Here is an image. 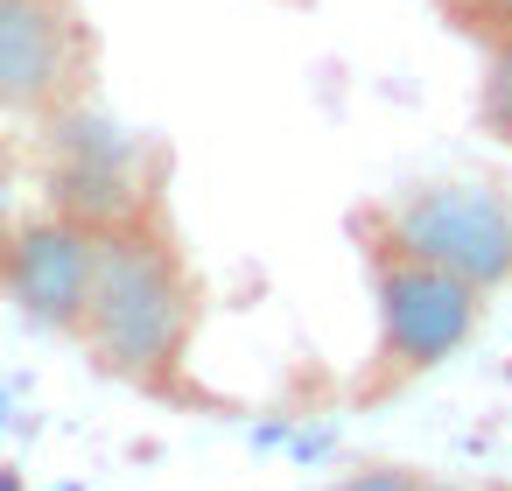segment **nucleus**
<instances>
[{
	"label": "nucleus",
	"instance_id": "f257e3e1",
	"mask_svg": "<svg viewBox=\"0 0 512 491\" xmlns=\"http://www.w3.org/2000/svg\"><path fill=\"white\" fill-rule=\"evenodd\" d=\"M197 330V281L155 211H134L127 225H106L92 246V295H85V344L99 372L169 393L183 372Z\"/></svg>",
	"mask_w": 512,
	"mask_h": 491
},
{
	"label": "nucleus",
	"instance_id": "f03ea898",
	"mask_svg": "<svg viewBox=\"0 0 512 491\" xmlns=\"http://www.w3.org/2000/svg\"><path fill=\"white\" fill-rule=\"evenodd\" d=\"M379 239L470 281L477 295L512 281V197L491 183H421L379 211Z\"/></svg>",
	"mask_w": 512,
	"mask_h": 491
},
{
	"label": "nucleus",
	"instance_id": "7ed1b4c3",
	"mask_svg": "<svg viewBox=\"0 0 512 491\" xmlns=\"http://www.w3.org/2000/svg\"><path fill=\"white\" fill-rule=\"evenodd\" d=\"M365 267H372V316H379V372L386 379H414L470 344V330L484 316V295L470 281H456V274L386 246V239L365 246Z\"/></svg>",
	"mask_w": 512,
	"mask_h": 491
},
{
	"label": "nucleus",
	"instance_id": "20e7f679",
	"mask_svg": "<svg viewBox=\"0 0 512 491\" xmlns=\"http://www.w3.org/2000/svg\"><path fill=\"white\" fill-rule=\"evenodd\" d=\"M92 36L71 0H0V113H71Z\"/></svg>",
	"mask_w": 512,
	"mask_h": 491
},
{
	"label": "nucleus",
	"instance_id": "39448f33",
	"mask_svg": "<svg viewBox=\"0 0 512 491\" xmlns=\"http://www.w3.org/2000/svg\"><path fill=\"white\" fill-rule=\"evenodd\" d=\"M92 246H99V232H85L64 211H43L29 225H15L8 260H0V288H8V302L29 323L78 337L85 330V295H92Z\"/></svg>",
	"mask_w": 512,
	"mask_h": 491
},
{
	"label": "nucleus",
	"instance_id": "423d86ee",
	"mask_svg": "<svg viewBox=\"0 0 512 491\" xmlns=\"http://www.w3.org/2000/svg\"><path fill=\"white\" fill-rule=\"evenodd\" d=\"M57 211L78 218L85 232L127 225L134 211H148L141 183H134V141L99 120V113H57Z\"/></svg>",
	"mask_w": 512,
	"mask_h": 491
},
{
	"label": "nucleus",
	"instance_id": "0eeeda50",
	"mask_svg": "<svg viewBox=\"0 0 512 491\" xmlns=\"http://www.w3.org/2000/svg\"><path fill=\"white\" fill-rule=\"evenodd\" d=\"M477 113H484V127L512 148V43H491L484 85H477Z\"/></svg>",
	"mask_w": 512,
	"mask_h": 491
},
{
	"label": "nucleus",
	"instance_id": "6e6552de",
	"mask_svg": "<svg viewBox=\"0 0 512 491\" xmlns=\"http://www.w3.org/2000/svg\"><path fill=\"white\" fill-rule=\"evenodd\" d=\"M449 8H456L484 43H512V0H449Z\"/></svg>",
	"mask_w": 512,
	"mask_h": 491
},
{
	"label": "nucleus",
	"instance_id": "1a4fd4ad",
	"mask_svg": "<svg viewBox=\"0 0 512 491\" xmlns=\"http://www.w3.org/2000/svg\"><path fill=\"white\" fill-rule=\"evenodd\" d=\"M330 491H421V477H414L407 463H365V470H351V477L330 484Z\"/></svg>",
	"mask_w": 512,
	"mask_h": 491
},
{
	"label": "nucleus",
	"instance_id": "9d476101",
	"mask_svg": "<svg viewBox=\"0 0 512 491\" xmlns=\"http://www.w3.org/2000/svg\"><path fill=\"white\" fill-rule=\"evenodd\" d=\"M8 239H15V211H8V169H0V260H8Z\"/></svg>",
	"mask_w": 512,
	"mask_h": 491
},
{
	"label": "nucleus",
	"instance_id": "9b49d317",
	"mask_svg": "<svg viewBox=\"0 0 512 491\" xmlns=\"http://www.w3.org/2000/svg\"><path fill=\"white\" fill-rule=\"evenodd\" d=\"M0 491H22V470H8V463H0Z\"/></svg>",
	"mask_w": 512,
	"mask_h": 491
},
{
	"label": "nucleus",
	"instance_id": "f8f14e48",
	"mask_svg": "<svg viewBox=\"0 0 512 491\" xmlns=\"http://www.w3.org/2000/svg\"><path fill=\"white\" fill-rule=\"evenodd\" d=\"M421 491H470V484H428V477H421Z\"/></svg>",
	"mask_w": 512,
	"mask_h": 491
}]
</instances>
